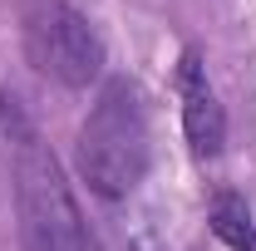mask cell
<instances>
[{"instance_id": "3", "label": "cell", "mask_w": 256, "mask_h": 251, "mask_svg": "<svg viewBox=\"0 0 256 251\" xmlns=\"http://www.w3.org/2000/svg\"><path fill=\"white\" fill-rule=\"evenodd\" d=\"M25 60L64 89H89L104 79V40L84 10L69 0H30L25 5Z\"/></svg>"}, {"instance_id": "5", "label": "cell", "mask_w": 256, "mask_h": 251, "mask_svg": "<svg viewBox=\"0 0 256 251\" xmlns=\"http://www.w3.org/2000/svg\"><path fill=\"white\" fill-rule=\"evenodd\" d=\"M207 226H212V236L232 251H256V222L246 212V202L236 197V192H217L212 197V207H207Z\"/></svg>"}, {"instance_id": "1", "label": "cell", "mask_w": 256, "mask_h": 251, "mask_svg": "<svg viewBox=\"0 0 256 251\" xmlns=\"http://www.w3.org/2000/svg\"><path fill=\"white\" fill-rule=\"evenodd\" d=\"M0 124L15 148V207H20L25 251H89V226L74 202V188L64 182L60 158L40 143L30 118L5 94H0Z\"/></svg>"}, {"instance_id": "2", "label": "cell", "mask_w": 256, "mask_h": 251, "mask_svg": "<svg viewBox=\"0 0 256 251\" xmlns=\"http://www.w3.org/2000/svg\"><path fill=\"white\" fill-rule=\"evenodd\" d=\"M148 158H153V138H148V108H143L138 84L104 79L89 118L79 124V143H74L79 178L104 202H118L143 182Z\"/></svg>"}, {"instance_id": "4", "label": "cell", "mask_w": 256, "mask_h": 251, "mask_svg": "<svg viewBox=\"0 0 256 251\" xmlns=\"http://www.w3.org/2000/svg\"><path fill=\"white\" fill-rule=\"evenodd\" d=\"M178 98H182V133H188L192 153L197 158H217L226 143V108L212 79H207V64L197 50H182L178 64Z\"/></svg>"}]
</instances>
